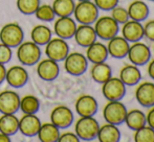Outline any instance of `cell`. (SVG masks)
I'll return each instance as SVG.
<instances>
[{"label": "cell", "mask_w": 154, "mask_h": 142, "mask_svg": "<svg viewBox=\"0 0 154 142\" xmlns=\"http://www.w3.org/2000/svg\"><path fill=\"white\" fill-rule=\"evenodd\" d=\"M118 3L119 0H94V4L102 10H111L118 6Z\"/></svg>", "instance_id": "8d00e7d4"}, {"label": "cell", "mask_w": 154, "mask_h": 142, "mask_svg": "<svg viewBox=\"0 0 154 142\" xmlns=\"http://www.w3.org/2000/svg\"><path fill=\"white\" fill-rule=\"evenodd\" d=\"M127 57L129 58V61L133 65L144 66L150 61L151 51L148 45L144 44V43H140V41H138L129 47Z\"/></svg>", "instance_id": "30bf717a"}, {"label": "cell", "mask_w": 154, "mask_h": 142, "mask_svg": "<svg viewBox=\"0 0 154 142\" xmlns=\"http://www.w3.org/2000/svg\"><path fill=\"white\" fill-rule=\"evenodd\" d=\"M144 36L154 42V20L148 21L144 26Z\"/></svg>", "instance_id": "ab89813d"}, {"label": "cell", "mask_w": 154, "mask_h": 142, "mask_svg": "<svg viewBox=\"0 0 154 142\" xmlns=\"http://www.w3.org/2000/svg\"><path fill=\"white\" fill-rule=\"evenodd\" d=\"M102 93L109 102H116L124 98L126 94V85L116 77H110L108 81L102 84Z\"/></svg>", "instance_id": "ba28073f"}, {"label": "cell", "mask_w": 154, "mask_h": 142, "mask_svg": "<svg viewBox=\"0 0 154 142\" xmlns=\"http://www.w3.org/2000/svg\"><path fill=\"white\" fill-rule=\"evenodd\" d=\"M97 138L100 142H119L121 140V132L116 126L107 123L100 126Z\"/></svg>", "instance_id": "484cf974"}, {"label": "cell", "mask_w": 154, "mask_h": 142, "mask_svg": "<svg viewBox=\"0 0 154 142\" xmlns=\"http://www.w3.org/2000/svg\"><path fill=\"white\" fill-rule=\"evenodd\" d=\"M134 141L136 142H154V130L150 126H143L135 131Z\"/></svg>", "instance_id": "e575fe53"}, {"label": "cell", "mask_w": 154, "mask_h": 142, "mask_svg": "<svg viewBox=\"0 0 154 142\" xmlns=\"http://www.w3.org/2000/svg\"><path fill=\"white\" fill-rule=\"evenodd\" d=\"M18 128L19 119L15 114H3L0 117V132L11 136L18 131Z\"/></svg>", "instance_id": "f1b7e54d"}, {"label": "cell", "mask_w": 154, "mask_h": 142, "mask_svg": "<svg viewBox=\"0 0 154 142\" xmlns=\"http://www.w3.org/2000/svg\"><path fill=\"white\" fill-rule=\"evenodd\" d=\"M135 98L144 108L154 107V83L145 81L135 90Z\"/></svg>", "instance_id": "9a60e30c"}, {"label": "cell", "mask_w": 154, "mask_h": 142, "mask_svg": "<svg viewBox=\"0 0 154 142\" xmlns=\"http://www.w3.org/2000/svg\"><path fill=\"white\" fill-rule=\"evenodd\" d=\"M129 47V42L126 39H124L123 37L116 36L110 39L107 45L108 53L116 59H124L125 57H127Z\"/></svg>", "instance_id": "44dd1931"}, {"label": "cell", "mask_w": 154, "mask_h": 142, "mask_svg": "<svg viewBox=\"0 0 154 142\" xmlns=\"http://www.w3.org/2000/svg\"><path fill=\"white\" fill-rule=\"evenodd\" d=\"M40 102L34 95H25L20 98V108L24 114H35L39 110Z\"/></svg>", "instance_id": "1f68e13d"}, {"label": "cell", "mask_w": 154, "mask_h": 142, "mask_svg": "<svg viewBox=\"0 0 154 142\" xmlns=\"http://www.w3.org/2000/svg\"><path fill=\"white\" fill-rule=\"evenodd\" d=\"M53 37V31L49 27L45 25H37L32 29L31 38L34 43L37 45H46V43Z\"/></svg>", "instance_id": "f546056e"}, {"label": "cell", "mask_w": 154, "mask_h": 142, "mask_svg": "<svg viewBox=\"0 0 154 142\" xmlns=\"http://www.w3.org/2000/svg\"><path fill=\"white\" fill-rule=\"evenodd\" d=\"M122 35L123 38L126 39L129 43L138 42L144 38V26L137 21L128 20L123 25Z\"/></svg>", "instance_id": "ffe728a7"}, {"label": "cell", "mask_w": 154, "mask_h": 142, "mask_svg": "<svg viewBox=\"0 0 154 142\" xmlns=\"http://www.w3.org/2000/svg\"><path fill=\"white\" fill-rule=\"evenodd\" d=\"M59 72L60 68L58 63L54 60L48 59V58L40 61L37 66V73H38L39 77L43 81H54L58 77Z\"/></svg>", "instance_id": "4fadbf2b"}, {"label": "cell", "mask_w": 154, "mask_h": 142, "mask_svg": "<svg viewBox=\"0 0 154 142\" xmlns=\"http://www.w3.org/2000/svg\"><path fill=\"white\" fill-rule=\"evenodd\" d=\"M53 10L59 17H70L73 14L75 3L73 0H54Z\"/></svg>", "instance_id": "4dcf8cb0"}, {"label": "cell", "mask_w": 154, "mask_h": 142, "mask_svg": "<svg viewBox=\"0 0 154 142\" xmlns=\"http://www.w3.org/2000/svg\"><path fill=\"white\" fill-rule=\"evenodd\" d=\"M24 33L17 23H8L0 31V41L8 47H17L23 42Z\"/></svg>", "instance_id": "5b68a950"}, {"label": "cell", "mask_w": 154, "mask_h": 142, "mask_svg": "<svg viewBox=\"0 0 154 142\" xmlns=\"http://www.w3.org/2000/svg\"><path fill=\"white\" fill-rule=\"evenodd\" d=\"M125 123L132 131H137L138 129L143 128L147 124L146 115L140 110H131L127 112Z\"/></svg>", "instance_id": "4316f807"}, {"label": "cell", "mask_w": 154, "mask_h": 142, "mask_svg": "<svg viewBox=\"0 0 154 142\" xmlns=\"http://www.w3.org/2000/svg\"><path fill=\"white\" fill-rule=\"evenodd\" d=\"M58 141L59 142H79L80 139H79V137L77 136L75 133L66 132L60 135Z\"/></svg>", "instance_id": "f35d334b"}, {"label": "cell", "mask_w": 154, "mask_h": 142, "mask_svg": "<svg viewBox=\"0 0 154 142\" xmlns=\"http://www.w3.org/2000/svg\"><path fill=\"white\" fill-rule=\"evenodd\" d=\"M17 58L22 65L32 66L39 62L41 58V49L39 45L32 41L22 42L18 45Z\"/></svg>", "instance_id": "3957f363"}, {"label": "cell", "mask_w": 154, "mask_h": 142, "mask_svg": "<svg viewBox=\"0 0 154 142\" xmlns=\"http://www.w3.org/2000/svg\"><path fill=\"white\" fill-rule=\"evenodd\" d=\"M41 121L35 114H24L19 119L18 130L26 137H34L37 135L41 126Z\"/></svg>", "instance_id": "2e32d148"}, {"label": "cell", "mask_w": 154, "mask_h": 142, "mask_svg": "<svg viewBox=\"0 0 154 142\" xmlns=\"http://www.w3.org/2000/svg\"><path fill=\"white\" fill-rule=\"evenodd\" d=\"M69 53V46L62 38H51L45 45V55L56 62L64 61Z\"/></svg>", "instance_id": "52a82bcc"}, {"label": "cell", "mask_w": 154, "mask_h": 142, "mask_svg": "<svg viewBox=\"0 0 154 142\" xmlns=\"http://www.w3.org/2000/svg\"><path fill=\"white\" fill-rule=\"evenodd\" d=\"M99 106L97 102L91 95H82L75 102V111L81 117H88L97 114Z\"/></svg>", "instance_id": "5bb4252c"}, {"label": "cell", "mask_w": 154, "mask_h": 142, "mask_svg": "<svg viewBox=\"0 0 154 142\" xmlns=\"http://www.w3.org/2000/svg\"><path fill=\"white\" fill-rule=\"evenodd\" d=\"M5 79L11 87L21 88L26 84L29 79V73L24 67L15 65L12 66L8 70H6Z\"/></svg>", "instance_id": "e0dca14e"}, {"label": "cell", "mask_w": 154, "mask_h": 142, "mask_svg": "<svg viewBox=\"0 0 154 142\" xmlns=\"http://www.w3.org/2000/svg\"><path fill=\"white\" fill-rule=\"evenodd\" d=\"M12 58V49L8 45L0 43V63L6 64Z\"/></svg>", "instance_id": "74e56055"}, {"label": "cell", "mask_w": 154, "mask_h": 142, "mask_svg": "<svg viewBox=\"0 0 154 142\" xmlns=\"http://www.w3.org/2000/svg\"><path fill=\"white\" fill-rule=\"evenodd\" d=\"M36 17L41 21H45V22H48V21L54 20L56 14L53 10V6L49 5V4H42V5H39L38 8L35 12Z\"/></svg>", "instance_id": "836d02e7"}, {"label": "cell", "mask_w": 154, "mask_h": 142, "mask_svg": "<svg viewBox=\"0 0 154 142\" xmlns=\"http://www.w3.org/2000/svg\"><path fill=\"white\" fill-rule=\"evenodd\" d=\"M51 120L59 129H66L70 126L73 121L72 111L68 107L58 106L51 111Z\"/></svg>", "instance_id": "7c38bea8"}, {"label": "cell", "mask_w": 154, "mask_h": 142, "mask_svg": "<svg viewBox=\"0 0 154 142\" xmlns=\"http://www.w3.org/2000/svg\"><path fill=\"white\" fill-rule=\"evenodd\" d=\"M75 40L78 45L82 47H88L97 41V34L94 28L91 25L88 24H81L80 26H77L75 33Z\"/></svg>", "instance_id": "d6986e66"}, {"label": "cell", "mask_w": 154, "mask_h": 142, "mask_svg": "<svg viewBox=\"0 0 154 142\" xmlns=\"http://www.w3.org/2000/svg\"><path fill=\"white\" fill-rule=\"evenodd\" d=\"M5 74H6V69L4 67V64L0 63V84L5 79Z\"/></svg>", "instance_id": "b9f144b4"}, {"label": "cell", "mask_w": 154, "mask_h": 142, "mask_svg": "<svg viewBox=\"0 0 154 142\" xmlns=\"http://www.w3.org/2000/svg\"><path fill=\"white\" fill-rule=\"evenodd\" d=\"M127 109L121 102V100L109 102L103 110V116L107 123H111L114 126H120L125 122Z\"/></svg>", "instance_id": "8992f818"}, {"label": "cell", "mask_w": 154, "mask_h": 142, "mask_svg": "<svg viewBox=\"0 0 154 142\" xmlns=\"http://www.w3.org/2000/svg\"><path fill=\"white\" fill-rule=\"evenodd\" d=\"M93 28H94L97 38L105 41H109L110 39L114 38L120 31L119 23L112 17L109 16H104L97 19L94 22Z\"/></svg>", "instance_id": "277c9868"}, {"label": "cell", "mask_w": 154, "mask_h": 142, "mask_svg": "<svg viewBox=\"0 0 154 142\" xmlns=\"http://www.w3.org/2000/svg\"><path fill=\"white\" fill-rule=\"evenodd\" d=\"M37 136L41 142H56L58 141L60 136L59 128L56 126L53 122L43 123L41 124Z\"/></svg>", "instance_id": "d4e9b609"}, {"label": "cell", "mask_w": 154, "mask_h": 142, "mask_svg": "<svg viewBox=\"0 0 154 142\" xmlns=\"http://www.w3.org/2000/svg\"><path fill=\"white\" fill-rule=\"evenodd\" d=\"M78 1H87V0H78Z\"/></svg>", "instance_id": "f6af8a7d"}, {"label": "cell", "mask_w": 154, "mask_h": 142, "mask_svg": "<svg viewBox=\"0 0 154 142\" xmlns=\"http://www.w3.org/2000/svg\"><path fill=\"white\" fill-rule=\"evenodd\" d=\"M88 67V60L80 52L68 53L64 60V68L67 73L79 76L85 73Z\"/></svg>", "instance_id": "9c48e42d"}, {"label": "cell", "mask_w": 154, "mask_h": 142, "mask_svg": "<svg viewBox=\"0 0 154 142\" xmlns=\"http://www.w3.org/2000/svg\"><path fill=\"white\" fill-rule=\"evenodd\" d=\"M100 130V124L93 116L81 117L75 126V131L80 140L91 141L97 137Z\"/></svg>", "instance_id": "6da1fadb"}, {"label": "cell", "mask_w": 154, "mask_h": 142, "mask_svg": "<svg viewBox=\"0 0 154 142\" xmlns=\"http://www.w3.org/2000/svg\"><path fill=\"white\" fill-rule=\"evenodd\" d=\"M10 141H11V138L8 135L0 132V142H10Z\"/></svg>", "instance_id": "ee69618b"}, {"label": "cell", "mask_w": 154, "mask_h": 142, "mask_svg": "<svg viewBox=\"0 0 154 142\" xmlns=\"http://www.w3.org/2000/svg\"><path fill=\"white\" fill-rule=\"evenodd\" d=\"M148 74L149 76L151 77V78L154 81V60L153 61H151L150 63H149V66H148Z\"/></svg>", "instance_id": "7bdbcfd3"}, {"label": "cell", "mask_w": 154, "mask_h": 142, "mask_svg": "<svg viewBox=\"0 0 154 142\" xmlns=\"http://www.w3.org/2000/svg\"><path fill=\"white\" fill-rule=\"evenodd\" d=\"M127 12L129 15V19L137 21V22H142V21L146 20L149 16L148 5L140 0H136V1L132 2L128 7Z\"/></svg>", "instance_id": "cb8c5ba5"}, {"label": "cell", "mask_w": 154, "mask_h": 142, "mask_svg": "<svg viewBox=\"0 0 154 142\" xmlns=\"http://www.w3.org/2000/svg\"><path fill=\"white\" fill-rule=\"evenodd\" d=\"M108 55L109 53H108L107 46L104 45L103 43L97 42V41L92 43L90 46H88L87 50H86V58L92 64L106 62Z\"/></svg>", "instance_id": "7402d4cb"}, {"label": "cell", "mask_w": 154, "mask_h": 142, "mask_svg": "<svg viewBox=\"0 0 154 142\" xmlns=\"http://www.w3.org/2000/svg\"><path fill=\"white\" fill-rule=\"evenodd\" d=\"M146 119L148 126L154 130V107L151 108V110L148 112V115L146 116Z\"/></svg>", "instance_id": "60d3db41"}, {"label": "cell", "mask_w": 154, "mask_h": 142, "mask_svg": "<svg viewBox=\"0 0 154 142\" xmlns=\"http://www.w3.org/2000/svg\"><path fill=\"white\" fill-rule=\"evenodd\" d=\"M120 79L126 86H135L140 83L142 79V73H140L138 66L135 65H126L122 68L120 72Z\"/></svg>", "instance_id": "603a6c76"}, {"label": "cell", "mask_w": 154, "mask_h": 142, "mask_svg": "<svg viewBox=\"0 0 154 142\" xmlns=\"http://www.w3.org/2000/svg\"><path fill=\"white\" fill-rule=\"evenodd\" d=\"M39 5L40 0H17V7L24 15L35 14Z\"/></svg>", "instance_id": "d6a6232c"}, {"label": "cell", "mask_w": 154, "mask_h": 142, "mask_svg": "<svg viewBox=\"0 0 154 142\" xmlns=\"http://www.w3.org/2000/svg\"><path fill=\"white\" fill-rule=\"evenodd\" d=\"M90 73H91L92 79L97 84H104L106 81H108L112 76L111 68L105 62L94 64L93 67L91 68Z\"/></svg>", "instance_id": "83f0119b"}, {"label": "cell", "mask_w": 154, "mask_h": 142, "mask_svg": "<svg viewBox=\"0 0 154 142\" xmlns=\"http://www.w3.org/2000/svg\"><path fill=\"white\" fill-rule=\"evenodd\" d=\"M75 18L80 24L91 25L99 18V8L90 0L80 1L75 6L73 10Z\"/></svg>", "instance_id": "7a4b0ae2"}, {"label": "cell", "mask_w": 154, "mask_h": 142, "mask_svg": "<svg viewBox=\"0 0 154 142\" xmlns=\"http://www.w3.org/2000/svg\"><path fill=\"white\" fill-rule=\"evenodd\" d=\"M20 108V97L15 91L4 90L0 93V112L2 114H15Z\"/></svg>", "instance_id": "8fae6325"}, {"label": "cell", "mask_w": 154, "mask_h": 142, "mask_svg": "<svg viewBox=\"0 0 154 142\" xmlns=\"http://www.w3.org/2000/svg\"><path fill=\"white\" fill-rule=\"evenodd\" d=\"M54 29L59 38L67 40L75 36L77 24L70 17H59V19L55 22Z\"/></svg>", "instance_id": "ac0fdd59"}, {"label": "cell", "mask_w": 154, "mask_h": 142, "mask_svg": "<svg viewBox=\"0 0 154 142\" xmlns=\"http://www.w3.org/2000/svg\"><path fill=\"white\" fill-rule=\"evenodd\" d=\"M112 18L119 23V24H124L129 20V15H128L127 10H125L124 7H119L116 6L114 8H112Z\"/></svg>", "instance_id": "d590c367"}]
</instances>
